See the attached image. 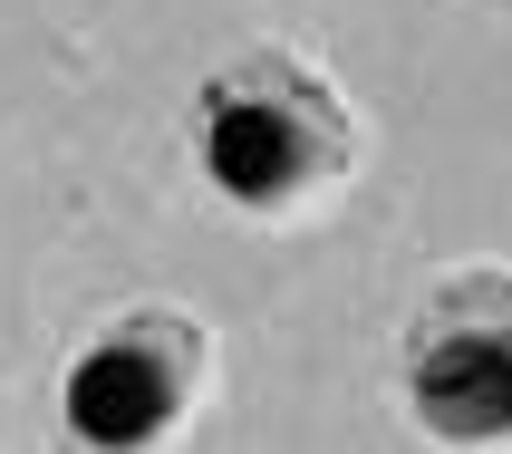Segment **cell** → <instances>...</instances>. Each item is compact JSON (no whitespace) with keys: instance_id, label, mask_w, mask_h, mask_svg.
Returning a JSON list of instances; mask_svg holds the SVG:
<instances>
[{"instance_id":"cell-1","label":"cell","mask_w":512,"mask_h":454,"mask_svg":"<svg viewBox=\"0 0 512 454\" xmlns=\"http://www.w3.org/2000/svg\"><path fill=\"white\" fill-rule=\"evenodd\" d=\"M194 174L213 184V203L252 213V223H290L329 203L358 174V116L310 58L290 49H242L194 87Z\"/></svg>"},{"instance_id":"cell-2","label":"cell","mask_w":512,"mask_h":454,"mask_svg":"<svg viewBox=\"0 0 512 454\" xmlns=\"http://www.w3.org/2000/svg\"><path fill=\"white\" fill-rule=\"evenodd\" d=\"M397 397L435 445H512V271H455L416 300Z\"/></svg>"},{"instance_id":"cell-3","label":"cell","mask_w":512,"mask_h":454,"mask_svg":"<svg viewBox=\"0 0 512 454\" xmlns=\"http://www.w3.org/2000/svg\"><path fill=\"white\" fill-rule=\"evenodd\" d=\"M194 397H203V329L184 310H116L58 368V426H68V445L97 454L165 445L194 416Z\"/></svg>"}]
</instances>
